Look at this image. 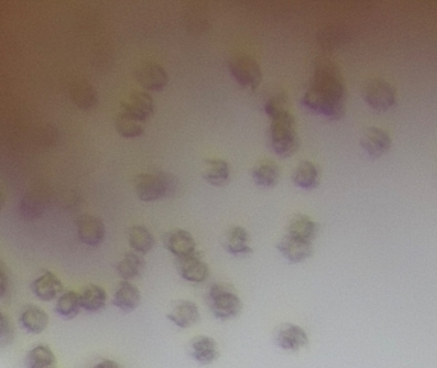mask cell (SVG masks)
Here are the masks:
<instances>
[{
    "mask_svg": "<svg viewBox=\"0 0 437 368\" xmlns=\"http://www.w3.org/2000/svg\"><path fill=\"white\" fill-rule=\"evenodd\" d=\"M116 133L123 138H137L145 133V124L119 111L114 122Z\"/></svg>",
    "mask_w": 437,
    "mask_h": 368,
    "instance_id": "obj_31",
    "label": "cell"
},
{
    "mask_svg": "<svg viewBox=\"0 0 437 368\" xmlns=\"http://www.w3.org/2000/svg\"><path fill=\"white\" fill-rule=\"evenodd\" d=\"M320 175H321L320 168L316 165L315 163H312L310 160H302L294 169L291 180L298 188L306 190H315L320 184Z\"/></svg>",
    "mask_w": 437,
    "mask_h": 368,
    "instance_id": "obj_22",
    "label": "cell"
},
{
    "mask_svg": "<svg viewBox=\"0 0 437 368\" xmlns=\"http://www.w3.org/2000/svg\"><path fill=\"white\" fill-rule=\"evenodd\" d=\"M128 243L131 245L132 251L140 255H147L151 252L155 245V238L151 232L144 225H134L129 228L127 232Z\"/></svg>",
    "mask_w": 437,
    "mask_h": 368,
    "instance_id": "obj_26",
    "label": "cell"
},
{
    "mask_svg": "<svg viewBox=\"0 0 437 368\" xmlns=\"http://www.w3.org/2000/svg\"><path fill=\"white\" fill-rule=\"evenodd\" d=\"M202 178L214 187H221L231 179V165L229 163L220 158H210L205 160V169Z\"/></svg>",
    "mask_w": 437,
    "mask_h": 368,
    "instance_id": "obj_23",
    "label": "cell"
},
{
    "mask_svg": "<svg viewBox=\"0 0 437 368\" xmlns=\"http://www.w3.org/2000/svg\"><path fill=\"white\" fill-rule=\"evenodd\" d=\"M81 295L74 290L64 292L56 300L55 312L61 316V319L74 320L79 316L81 311Z\"/></svg>",
    "mask_w": 437,
    "mask_h": 368,
    "instance_id": "obj_28",
    "label": "cell"
},
{
    "mask_svg": "<svg viewBox=\"0 0 437 368\" xmlns=\"http://www.w3.org/2000/svg\"><path fill=\"white\" fill-rule=\"evenodd\" d=\"M178 178L171 173H141L134 178V192L142 203H155L176 195Z\"/></svg>",
    "mask_w": 437,
    "mask_h": 368,
    "instance_id": "obj_2",
    "label": "cell"
},
{
    "mask_svg": "<svg viewBox=\"0 0 437 368\" xmlns=\"http://www.w3.org/2000/svg\"><path fill=\"white\" fill-rule=\"evenodd\" d=\"M346 96L339 68L326 58L317 59L312 80L301 100L304 108L330 121H339L346 114Z\"/></svg>",
    "mask_w": 437,
    "mask_h": 368,
    "instance_id": "obj_1",
    "label": "cell"
},
{
    "mask_svg": "<svg viewBox=\"0 0 437 368\" xmlns=\"http://www.w3.org/2000/svg\"><path fill=\"white\" fill-rule=\"evenodd\" d=\"M251 174L257 185L265 188H273L275 185H278L281 178V168L275 161L265 160L253 166Z\"/></svg>",
    "mask_w": 437,
    "mask_h": 368,
    "instance_id": "obj_25",
    "label": "cell"
},
{
    "mask_svg": "<svg viewBox=\"0 0 437 368\" xmlns=\"http://www.w3.org/2000/svg\"><path fill=\"white\" fill-rule=\"evenodd\" d=\"M267 136L270 148L281 159L291 158L301 148L297 122L293 113L286 117L271 119Z\"/></svg>",
    "mask_w": 437,
    "mask_h": 368,
    "instance_id": "obj_3",
    "label": "cell"
},
{
    "mask_svg": "<svg viewBox=\"0 0 437 368\" xmlns=\"http://www.w3.org/2000/svg\"><path fill=\"white\" fill-rule=\"evenodd\" d=\"M142 295L134 282L121 280L113 295V305L121 312L131 313L140 307Z\"/></svg>",
    "mask_w": 437,
    "mask_h": 368,
    "instance_id": "obj_19",
    "label": "cell"
},
{
    "mask_svg": "<svg viewBox=\"0 0 437 368\" xmlns=\"http://www.w3.org/2000/svg\"><path fill=\"white\" fill-rule=\"evenodd\" d=\"M31 290L37 300L43 302L54 301L63 292V282L51 271H45L31 284Z\"/></svg>",
    "mask_w": 437,
    "mask_h": 368,
    "instance_id": "obj_16",
    "label": "cell"
},
{
    "mask_svg": "<svg viewBox=\"0 0 437 368\" xmlns=\"http://www.w3.org/2000/svg\"><path fill=\"white\" fill-rule=\"evenodd\" d=\"M223 245L225 251L233 256H249L253 253L248 230L241 225L231 228L226 232Z\"/></svg>",
    "mask_w": 437,
    "mask_h": 368,
    "instance_id": "obj_18",
    "label": "cell"
},
{
    "mask_svg": "<svg viewBox=\"0 0 437 368\" xmlns=\"http://www.w3.org/2000/svg\"><path fill=\"white\" fill-rule=\"evenodd\" d=\"M14 330H13L11 320L8 319L6 313L0 311V348H6L13 343Z\"/></svg>",
    "mask_w": 437,
    "mask_h": 368,
    "instance_id": "obj_33",
    "label": "cell"
},
{
    "mask_svg": "<svg viewBox=\"0 0 437 368\" xmlns=\"http://www.w3.org/2000/svg\"><path fill=\"white\" fill-rule=\"evenodd\" d=\"M359 145L363 148L364 153H367L372 159H378L388 153L391 148L393 140L385 129L375 126L366 127L361 133Z\"/></svg>",
    "mask_w": 437,
    "mask_h": 368,
    "instance_id": "obj_9",
    "label": "cell"
},
{
    "mask_svg": "<svg viewBox=\"0 0 437 368\" xmlns=\"http://www.w3.org/2000/svg\"><path fill=\"white\" fill-rule=\"evenodd\" d=\"M278 251L291 264H299L312 257L313 245L311 242L301 240L294 235L286 233L276 245Z\"/></svg>",
    "mask_w": 437,
    "mask_h": 368,
    "instance_id": "obj_13",
    "label": "cell"
},
{
    "mask_svg": "<svg viewBox=\"0 0 437 368\" xmlns=\"http://www.w3.org/2000/svg\"><path fill=\"white\" fill-rule=\"evenodd\" d=\"M134 77L144 91H161L169 83V76L158 63L147 61L136 69Z\"/></svg>",
    "mask_w": 437,
    "mask_h": 368,
    "instance_id": "obj_11",
    "label": "cell"
},
{
    "mask_svg": "<svg viewBox=\"0 0 437 368\" xmlns=\"http://www.w3.org/2000/svg\"><path fill=\"white\" fill-rule=\"evenodd\" d=\"M176 272L183 280L194 284L206 282L210 277V267L202 258L201 252L196 251L184 257L176 258L174 261Z\"/></svg>",
    "mask_w": 437,
    "mask_h": 368,
    "instance_id": "obj_7",
    "label": "cell"
},
{
    "mask_svg": "<svg viewBox=\"0 0 437 368\" xmlns=\"http://www.w3.org/2000/svg\"><path fill=\"white\" fill-rule=\"evenodd\" d=\"M166 319L181 329H191L200 322V310L194 302L179 300L171 305Z\"/></svg>",
    "mask_w": 437,
    "mask_h": 368,
    "instance_id": "obj_14",
    "label": "cell"
},
{
    "mask_svg": "<svg viewBox=\"0 0 437 368\" xmlns=\"http://www.w3.org/2000/svg\"><path fill=\"white\" fill-rule=\"evenodd\" d=\"M95 368H123L119 363H116V361H110V359H105L101 361L100 363H97Z\"/></svg>",
    "mask_w": 437,
    "mask_h": 368,
    "instance_id": "obj_35",
    "label": "cell"
},
{
    "mask_svg": "<svg viewBox=\"0 0 437 368\" xmlns=\"http://www.w3.org/2000/svg\"><path fill=\"white\" fill-rule=\"evenodd\" d=\"M275 343L280 349L286 352H298L310 344V339L303 327L291 322H286L276 329Z\"/></svg>",
    "mask_w": 437,
    "mask_h": 368,
    "instance_id": "obj_12",
    "label": "cell"
},
{
    "mask_svg": "<svg viewBox=\"0 0 437 368\" xmlns=\"http://www.w3.org/2000/svg\"><path fill=\"white\" fill-rule=\"evenodd\" d=\"M165 248L176 258L189 256L197 251V245L194 235L184 229H171L163 237Z\"/></svg>",
    "mask_w": 437,
    "mask_h": 368,
    "instance_id": "obj_15",
    "label": "cell"
},
{
    "mask_svg": "<svg viewBox=\"0 0 437 368\" xmlns=\"http://www.w3.org/2000/svg\"><path fill=\"white\" fill-rule=\"evenodd\" d=\"M6 193L3 192V190H0V210L4 208V205H6Z\"/></svg>",
    "mask_w": 437,
    "mask_h": 368,
    "instance_id": "obj_36",
    "label": "cell"
},
{
    "mask_svg": "<svg viewBox=\"0 0 437 368\" xmlns=\"http://www.w3.org/2000/svg\"><path fill=\"white\" fill-rule=\"evenodd\" d=\"M320 232L321 224L303 214L294 215L286 227V233L311 243L318 237Z\"/></svg>",
    "mask_w": 437,
    "mask_h": 368,
    "instance_id": "obj_20",
    "label": "cell"
},
{
    "mask_svg": "<svg viewBox=\"0 0 437 368\" xmlns=\"http://www.w3.org/2000/svg\"><path fill=\"white\" fill-rule=\"evenodd\" d=\"M189 356L194 361L204 366L218 361L220 352L216 340L205 335L194 337L189 344Z\"/></svg>",
    "mask_w": 437,
    "mask_h": 368,
    "instance_id": "obj_17",
    "label": "cell"
},
{
    "mask_svg": "<svg viewBox=\"0 0 437 368\" xmlns=\"http://www.w3.org/2000/svg\"><path fill=\"white\" fill-rule=\"evenodd\" d=\"M19 324L24 332L39 335L43 334L49 325V315L40 307L26 306L19 316Z\"/></svg>",
    "mask_w": 437,
    "mask_h": 368,
    "instance_id": "obj_21",
    "label": "cell"
},
{
    "mask_svg": "<svg viewBox=\"0 0 437 368\" xmlns=\"http://www.w3.org/2000/svg\"><path fill=\"white\" fill-rule=\"evenodd\" d=\"M146 270V260L137 252H127L124 257L116 264V272L126 282H132L144 275Z\"/></svg>",
    "mask_w": 437,
    "mask_h": 368,
    "instance_id": "obj_24",
    "label": "cell"
},
{
    "mask_svg": "<svg viewBox=\"0 0 437 368\" xmlns=\"http://www.w3.org/2000/svg\"><path fill=\"white\" fill-rule=\"evenodd\" d=\"M108 295L100 285L91 284L81 295V307L87 312H99L106 307Z\"/></svg>",
    "mask_w": 437,
    "mask_h": 368,
    "instance_id": "obj_27",
    "label": "cell"
},
{
    "mask_svg": "<svg viewBox=\"0 0 437 368\" xmlns=\"http://www.w3.org/2000/svg\"><path fill=\"white\" fill-rule=\"evenodd\" d=\"M29 368H58L56 357L48 345H37L27 354Z\"/></svg>",
    "mask_w": 437,
    "mask_h": 368,
    "instance_id": "obj_30",
    "label": "cell"
},
{
    "mask_svg": "<svg viewBox=\"0 0 437 368\" xmlns=\"http://www.w3.org/2000/svg\"><path fill=\"white\" fill-rule=\"evenodd\" d=\"M154 98L146 91L131 92L121 103V113L144 124L149 122V119L154 116Z\"/></svg>",
    "mask_w": 437,
    "mask_h": 368,
    "instance_id": "obj_8",
    "label": "cell"
},
{
    "mask_svg": "<svg viewBox=\"0 0 437 368\" xmlns=\"http://www.w3.org/2000/svg\"><path fill=\"white\" fill-rule=\"evenodd\" d=\"M228 67L238 85L248 91H256L262 82L261 66L248 54H236L228 61Z\"/></svg>",
    "mask_w": 437,
    "mask_h": 368,
    "instance_id": "obj_5",
    "label": "cell"
},
{
    "mask_svg": "<svg viewBox=\"0 0 437 368\" xmlns=\"http://www.w3.org/2000/svg\"><path fill=\"white\" fill-rule=\"evenodd\" d=\"M362 98L371 109L386 111L396 104V90L383 78H371L364 82Z\"/></svg>",
    "mask_w": 437,
    "mask_h": 368,
    "instance_id": "obj_6",
    "label": "cell"
},
{
    "mask_svg": "<svg viewBox=\"0 0 437 368\" xmlns=\"http://www.w3.org/2000/svg\"><path fill=\"white\" fill-rule=\"evenodd\" d=\"M8 285H9L8 269H6V265L0 261V300L6 295Z\"/></svg>",
    "mask_w": 437,
    "mask_h": 368,
    "instance_id": "obj_34",
    "label": "cell"
},
{
    "mask_svg": "<svg viewBox=\"0 0 437 368\" xmlns=\"http://www.w3.org/2000/svg\"><path fill=\"white\" fill-rule=\"evenodd\" d=\"M77 227V235L79 240L86 245L97 247L101 245L105 240V224L103 219L96 215L82 214L79 215L76 220Z\"/></svg>",
    "mask_w": 437,
    "mask_h": 368,
    "instance_id": "obj_10",
    "label": "cell"
},
{
    "mask_svg": "<svg viewBox=\"0 0 437 368\" xmlns=\"http://www.w3.org/2000/svg\"><path fill=\"white\" fill-rule=\"evenodd\" d=\"M265 113L271 119L286 117L291 114V98L286 92H276L267 98L265 103Z\"/></svg>",
    "mask_w": 437,
    "mask_h": 368,
    "instance_id": "obj_29",
    "label": "cell"
},
{
    "mask_svg": "<svg viewBox=\"0 0 437 368\" xmlns=\"http://www.w3.org/2000/svg\"><path fill=\"white\" fill-rule=\"evenodd\" d=\"M77 104L82 109H90L92 106L97 105V93L90 85H84L81 86L79 92H77Z\"/></svg>",
    "mask_w": 437,
    "mask_h": 368,
    "instance_id": "obj_32",
    "label": "cell"
},
{
    "mask_svg": "<svg viewBox=\"0 0 437 368\" xmlns=\"http://www.w3.org/2000/svg\"><path fill=\"white\" fill-rule=\"evenodd\" d=\"M206 303L218 321L237 319L243 311V302L237 289L228 282L213 284L207 290Z\"/></svg>",
    "mask_w": 437,
    "mask_h": 368,
    "instance_id": "obj_4",
    "label": "cell"
}]
</instances>
